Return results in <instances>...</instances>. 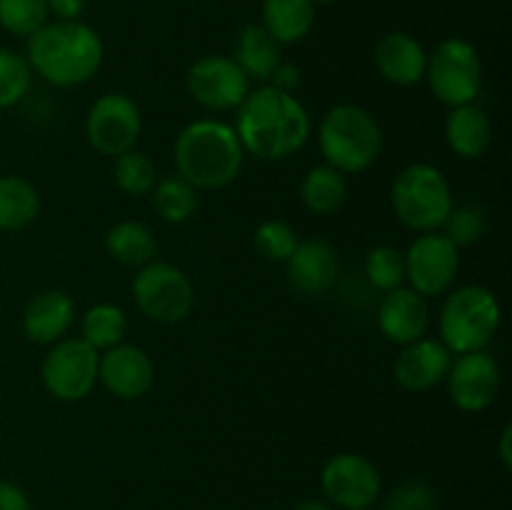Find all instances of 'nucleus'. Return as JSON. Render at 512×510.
I'll return each instance as SVG.
<instances>
[{
	"label": "nucleus",
	"mask_w": 512,
	"mask_h": 510,
	"mask_svg": "<svg viewBox=\"0 0 512 510\" xmlns=\"http://www.w3.org/2000/svg\"><path fill=\"white\" fill-rule=\"evenodd\" d=\"M233 128L245 153L260 160H283L308 143L310 115L293 93L263 85L238 105Z\"/></svg>",
	"instance_id": "obj_1"
},
{
	"label": "nucleus",
	"mask_w": 512,
	"mask_h": 510,
	"mask_svg": "<svg viewBox=\"0 0 512 510\" xmlns=\"http://www.w3.org/2000/svg\"><path fill=\"white\" fill-rule=\"evenodd\" d=\"M103 40L98 30L80 20H53L28 38L30 70L55 88L83 85L103 63Z\"/></svg>",
	"instance_id": "obj_2"
},
{
	"label": "nucleus",
	"mask_w": 512,
	"mask_h": 510,
	"mask_svg": "<svg viewBox=\"0 0 512 510\" xmlns=\"http://www.w3.org/2000/svg\"><path fill=\"white\" fill-rule=\"evenodd\" d=\"M175 165L193 188H225L238 178L245 148L233 125L220 120H195L175 140Z\"/></svg>",
	"instance_id": "obj_3"
},
{
	"label": "nucleus",
	"mask_w": 512,
	"mask_h": 510,
	"mask_svg": "<svg viewBox=\"0 0 512 510\" xmlns=\"http://www.w3.org/2000/svg\"><path fill=\"white\" fill-rule=\"evenodd\" d=\"M320 153L325 165L343 175L368 170L383 150V130L378 120L360 105H335L323 115L318 128Z\"/></svg>",
	"instance_id": "obj_4"
},
{
	"label": "nucleus",
	"mask_w": 512,
	"mask_h": 510,
	"mask_svg": "<svg viewBox=\"0 0 512 510\" xmlns=\"http://www.w3.org/2000/svg\"><path fill=\"white\" fill-rule=\"evenodd\" d=\"M500 303L485 285L453 290L440 308V335L450 353L485 350L500 328Z\"/></svg>",
	"instance_id": "obj_5"
},
{
	"label": "nucleus",
	"mask_w": 512,
	"mask_h": 510,
	"mask_svg": "<svg viewBox=\"0 0 512 510\" xmlns=\"http://www.w3.org/2000/svg\"><path fill=\"white\" fill-rule=\"evenodd\" d=\"M390 200L400 223L418 233L443 228L445 218L455 208L448 178L428 163H413L400 170Z\"/></svg>",
	"instance_id": "obj_6"
},
{
	"label": "nucleus",
	"mask_w": 512,
	"mask_h": 510,
	"mask_svg": "<svg viewBox=\"0 0 512 510\" xmlns=\"http://www.w3.org/2000/svg\"><path fill=\"white\" fill-rule=\"evenodd\" d=\"M425 80L430 93L448 108L475 103L483 88V63L473 43L463 38H448L428 55Z\"/></svg>",
	"instance_id": "obj_7"
},
{
	"label": "nucleus",
	"mask_w": 512,
	"mask_h": 510,
	"mask_svg": "<svg viewBox=\"0 0 512 510\" xmlns=\"http://www.w3.org/2000/svg\"><path fill=\"white\" fill-rule=\"evenodd\" d=\"M135 305L155 323H183L195 305V290L188 275L170 263L143 265L133 278Z\"/></svg>",
	"instance_id": "obj_8"
},
{
	"label": "nucleus",
	"mask_w": 512,
	"mask_h": 510,
	"mask_svg": "<svg viewBox=\"0 0 512 510\" xmlns=\"http://www.w3.org/2000/svg\"><path fill=\"white\" fill-rule=\"evenodd\" d=\"M100 355L83 338H63L50 345L43 358L40 378L53 398L75 403L93 393L98 385Z\"/></svg>",
	"instance_id": "obj_9"
},
{
	"label": "nucleus",
	"mask_w": 512,
	"mask_h": 510,
	"mask_svg": "<svg viewBox=\"0 0 512 510\" xmlns=\"http://www.w3.org/2000/svg\"><path fill=\"white\" fill-rule=\"evenodd\" d=\"M140 130H143L140 108L133 103V98L123 93L100 95L93 108L88 110V120H85L88 143L100 155H110V158L135 150Z\"/></svg>",
	"instance_id": "obj_10"
},
{
	"label": "nucleus",
	"mask_w": 512,
	"mask_h": 510,
	"mask_svg": "<svg viewBox=\"0 0 512 510\" xmlns=\"http://www.w3.org/2000/svg\"><path fill=\"white\" fill-rule=\"evenodd\" d=\"M460 270L458 248L443 233H423L405 253V280L423 298H435L453 288Z\"/></svg>",
	"instance_id": "obj_11"
},
{
	"label": "nucleus",
	"mask_w": 512,
	"mask_h": 510,
	"mask_svg": "<svg viewBox=\"0 0 512 510\" xmlns=\"http://www.w3.org/2000/svg\"><path fill=\"white\" fill-rule=\"evenodd\" d=\"M188 93L208 110L238 108L250 93V78L228 55H205L188 70Z\"/></svg>",
	"instance_id": "obj_12"
},
{
	"label": "nucleus",
	"mask_w": 512,
	"mask_h": 510,
	"mask_svg": "<svg viewBox=\"0 0 512 510\" xmlns=\"http://www.w3.org/2000/svg\"><path fill=\"white\" fill-rule=\"evenodd\" d=\"M323 493L333 505L345 510L370 508L380 495V473L358 453H340L325 463L320 475Z\"/></svg>",
	"instance_id": "obj_13"
},
{
	"label": "nucleus",
	"mask_w": 512,
	"mask_h": 510,
	"mask_svg": "<svg viewBox=\"0 0 512 510\" xmlns=\"http://www.w3.org/2000/svg\"><path fill=\"white\" fill-rule=\"evenodd\" d=\"M445 380H448L450 400L460 410L480 413L498 398L500 365L485 350H473V353L458 355V360L450 363Z\"/></svg>",
	"instance_id": "obj_14"
},
{
	"label": "nucleus",
	"mask_w": 512,
	"mask_h": 510,
	"mask_svg": "<svg viewBox=\"0 0 512 510\" xmlns=\"http://www.w3.org/2000/svg\"><path fill=\"white\" fill-rule=\"evenodd\" d=\"M155 380V365L138 345H113L100 355L98 383L120 400L143 398Z\"/></svg>",
	"instance_id": "obj_15"
},
{
	"label": "nucleus",
	"mask_w": 512,
	"mask_h": 510,
	"mask_svg": "<svg viewBox=\"0 0 512 510\" xmlns=\"http://www.w3.org/2000/svg\"><path fill=\"white\" fill-rule=\"evenodd\" d=\"M430 325L428 300L413 288H393L378 308V328L390 343L408 345L423 338Z\"/></svg>",
	"instance_id": "obj_16"
},
{
	"label": "nucleus",
	"mask_w": 512,
	"mask_h": 510,
	"mask_svg": "<svg viewBox=\"0 0 512 510\" xmlns=\"http://www.w3.org/2000/svg\"><path fill=\"white\" fill-rule=\"evenodd\" d=\"M450 363H453V353L443 343L420 338L415 343L403 345L400 355L395 358L393 373L395 380L405 390L423 393V390H430L438 383H443L450 370Z\"/></svg>",
	"instance_id": "obj_17"
},
{
	"label": "nucleus",
	"mask_w": 512,
	"mask_h": 510,
	"mask_svg": "<svg viewBox=\"0 0 512 510\" xmlns=\"http://www.w3.org/2000/svg\"><path fill=\"white\" fill-rule=\"evenodd\" d=\"M285 263H288L290 285L308 298L325 295L338 278V255L333 245L318 238L300 240Z\"/></svg>",
	"instance_id": "obj_18"
},
{
	"label": "nucleus",
	"mask_w": 512,
	"mask_h": 510,
	"mask_svg": "<svg viewBox=\"0 0 512 510\" xmlns=\"http://www.w3.org/2000/svg\"><path fill=\"white\" fill-rule=\"evenodd\" d=\"M375 68L388 83L408 88L425 80L428 53L423 43L408 33H388L375 45Z\"/></svg>",
	"instance_id": "obj_19"
},
{
	"label": "nucleus",
	"mask_w": 512,
	"mask_h": 510,
	"mask_svg": "<svg viewBox=\"0 0 512 510\" xmlns=\"http://www.w3.org/2000/svg\"><path fill=\"white\" fill-rule=\"evenodd\" d=\"M75 320V303L63 290H43L23 313V333L35 345H53L65 338Z\"/></svg>",
	"instance_id": "obj_20"
},
{
	"label": "nucleus",
	"mask_w": 512,
	"mask_h": 510,
	"mask_svg": "<svg viewBox=\"0 0 512 510\" xmlns=\"http://www.w3.org/2000/svg\"><path fill=\"white\" fill-rule=\"evenodd\" d=\"M445 140L460 158H480L488 153L493 143V120L475 103L450 108L448 120H445Z\"/></svg>",
	"instance_id": "obj_21"
},
{
	"label": "nucleus",
	"mask_w": 512,
	"mask_h": 510,
	"mask_svg": "<svg viewBox=\"0 0 512 510\" xmlns=\"http://www.w3.org/2000/svg\"><path fill=\"white\" fill-rule=\"evenodd\" d=\"M235 63L240 65L250 80L268 83L275 70L283 63L280 43L263 28V25H245L235 40Z\"/></svg>",
	"instance_id": "obj_22"
},
{
	"label": "nucleus",
	"mask_w": 512,
	"mask_h": 510,
	"mask_svg": "<svg viewBox=\"0 0 512 510\" xmlns=\"http://www.w3.org/2000/svg\"><path fill=\"white\" fill-rule=\"evenodd\" d=\"M263 28L280 45L298 43L313 30L315 3L313 0H263Z\"/></svg>",
	"instance_id": "obj_23"
},
{
	"label": "nucleus",
	"mask_w": 512,
	"mask_h": 510,
	"mask_svg": "<svg viewBox=\"0 0 512 510\" xmlns=\"http://www.w3.org/2000/svg\"><path fill=\"white\" fill-rule=\"evenodd\" d=\"M105 248H108L110 258L118 260V263L130 265V268H143L155 260L158 240L148 225L138 223V220H123L108 230Z\"/></svg>",
	"instance_id": "obj_24"
},
{
	"label": "nucleus",
	"mask_w": 512,
	"mask_h": 510,
	"mask_svg": "<svg viewBox=\"0 0 512 510\" xmlns=\"http://www.w3.org/2000/svg\"><path fill=\"white\" fill-rule=\"evenodd\" d=\"M38 213V188L18 175H0V230H23Z\"/></svg>",
	"instance_id": "obj_25"
},
{
	"label": "nucleus",
	"mask_w": 512,
	"mask_h": 510,
	"mask_svg": "<svg viewBox=\"0 0 512 510\" xmlns=\"http://www.w3.org/2000/svg\"><path fill=\"white\" fill-rule=\"evenodd\" d=\"M300 198L315 215H333L348 198V180L330 165H315L300 183Z\"/></svg>",
	"instance_id": "obj_26"
},
{
	"label": "nucleus",
	"mask_w": 512,
	"mask_h": 510,
	"mask_svg": "<svg viewBox=\"0 0 512 510\" xmlns=\"http://www.w3.org/2000/svg\"><path fill=\"white\" fill-rule=\"evenodd\" d=\"M80 333H83L85 343L93 345L95 350H108L123 343L125 333H128V315L118 305L98 303L85 310L83 320H80Z\"/></svg>",
	"instance_id": "obj_27"
},
{
	"label": "nucleus",
	"mask_w": 512,
	"mask_h": 510,
	"mask_svg": "<svg viewBox=\"0 0 512 510\" xmlns=\"http://www.w3.org/2000/svg\"><path fill=\"white\" fill-rule=\"evenodd\" d=\"M153 205L165 223H185L198 210V188H193L180 175H170L155 183Z\"/></svg>",
	"instance_id": "obj_28"
},
{
	"label": "nucleus",
	"mask_w": 512,
	"mask_h": 510,
	"mask_svg": "<svg viewBox=\"0 0 512 510\" xmlns=\"http://www.w3.org/2000/svg\"><path fill=\"white\" fill-rule=\"evenodd\" d=\"M50 18L48 0H0V28L18 38H30Z\"/></svg>",
	"instance_id": "obj_29"
},
{
	"label": "nucleus",
	"mask_w": 512,
	"mask_h": 510,
	"mask_svg": "<svg viewBox=\"0 0 512 510\" xmlns=\"http://www.w3.org/2000/svg\"><path fill=\"white\" fill-rule=\"evenodd\" d=\"M155 183H158V170L145 153L128 150L115 158V185L125 195H148Z\"/></svg>",
	"instance_id": "obj_30"
},
{
	"label": "nucleus",
	"mask_w": 512,
	"mask_h": 510,
	"mask_svg": "<svg viewBox=\"0 0 512 510\" xmlns=\"http://www.w3.org/2000/svg\"><path fill=\"white\" fill-rule=\"evenodd\" d=\"M30 85H33V70L25 55L0 48V110L18 105L28 95Z\"/></svg>",
	"instance_id": "obj_31"
},
{
	"label": "nucleus",
	"mask_w": 512,
	"mask_h": 510,
	"mask_svg": "<svg viewBox=\"0 0 512 510\" xmlns=\"http://www.w3.org/2000/svg\"><path fill=\"white\" fill-rule=\"evenodd\" d=\"M365 275L378 290L400 288L405 280V255L390 245H378L365 258Z\"/></svg>",
	"instance_id": "obj_32"
},
{
	"label": "nucleus",
	"mask_w": 512,
	"mask_h": 510,
	"mask_svg": "<svg viewBox=\"0 0 512 510\" xmlns=\"http://www.w3.org/2000/svg\"><path fill=\"white\" fill-rule=\"evenodd\" d=\"M253 240L255 250H258L265 260H278V263H285L300 243L293 225L283 223V220H265V223H260Z\"/></svg>",
	"instance_id": "obj_33"
},
{
	"label": "nucleus",
	"mask_w": 512,
	"mask_h": 510,
	"mask_svg": "<svg viewBox=\"0 0 512 510\" xmlns=\"http://www.w3.org/2000/svg\"><path fill=\"white\" fill-rule=\"evenodd\" d=\"M445 238L455 245V248H468V245L478 243L488 230V220L478 205H458L450 210V215L443 223Z\"/></svg>",
	"instance_id": "obj_34"
},
{
	"label": "nucleus",
	"mask_w": 512,
	"mask_h": 510,
	"mask_svg": "<svg viewBox=\"0 0 512 510\" xmlns=\"http://www.w3.org/2000/svg\"><path fill=\"white\" fill-rule=\"evenodd\" d=\"M380 510H438V498L430 485L420 483V480H408L385 498Z\"/></svg>",
	"instance_id": "obj_35"
},
{
	"label": "nucleus",
	"mask_w": 512,
	"mask_h": 510,
	"mask_svg": "<svg viewBox=\"0 0 512 510\" xmlns=\"http://www.w3.org/2000/svg\"><path fill=\"white\" fill-rule=\"evenodd\" d=\"M0 510H33V505L20 485L0 480Z\"/></svg>",
	"instance_id": "obj_36"
},
{
	"label": "nucleus",
	"mask_w": 512,
	"mask_h": 510,
	"mask_svg": "<svg viewBox=\"0 0 512 510\" xmlns=\"http://www.w3.org/2000/svg\"><path fill=\"white\" fill-rule=\"evenodd\" d=\"M268 83L273 85V88L283 90V93H295V88L300 85L298 68H295V65H290V63H280V68L275 70L273 78H270Z\"/></svg>",
	"instance_id": "obj_37"
},
{
	"label": "nucleus",
	"mask_w": 512,
	"mask_h": 510,
	"mask_svg": "<svg viewBox=\"0 0 512 510\" xmlns=\"http://www.w3.org/2000/svg\"><path fill=\"white\" fill-rule=\"evenodd\" d=\"M88 0H48L50 15L58 20H80Z\"/></svg>",
	"instance_id": "obj_38"
},
{
	"label": "nucleus",
	"mask_w": 512,
	"mask_h": 510,
	"mask_svg": "<svg viewBox=\"0 0 512 510\" xmlns=\"http://www.w3.org/2000/svg\"><path fill=\"white\" fill-rule=\"evenodd\" d=\"M510 440H512V425H505L503 433H500V460H503L505 468H512Z\"/></svg>",
	"instance_id": "obj_39"
},
{
	"label": "nucleus",
	"mask_w": 512,
	"mask_h": 510,
	"mask_svg": "<svg viewBox=\"0 0 512 510\" xmlns=\"http://www.w3.org/2000/svg\"><path fill=\"white\" fill-rule=\"evenodd\" d=\"M295 510H333L328 503H323V500H305V503H300Z\"/></svg>",
	"instance_id": "obj_40"
},
{
	"label": "nucleus",
	"mask_w": 512,
	"mask_h": 510,
	"mask_svg": "<svg viewBox=\"0 0 512 510\" xmlns=\"http://www.w3.org/2000/svg\"><path fill=\"white\" fill-rule=\"evenodd\" d=\"M313 3H335V0H313Z\"/></svg>",
	"instance_id": "obj_41"
},
{
	"label": "nucleus",
	"mask_w": 512,
	"mask_h": 510,
	"mask_svg": "<svg viewBox=\"0 0 512 510\" xmlns=\"http://www.w3.org/2000/svg\"><path fill=\"white\" fill-rule=\"evenodd\" d=\"M353 510H368V508H353Z\"/></svg>",
	"instance_id": "obj_42"
}]
</instances>
